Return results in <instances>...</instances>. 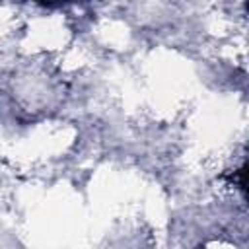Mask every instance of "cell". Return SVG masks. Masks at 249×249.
<instances>
[{
  "instance_id": "cell-1",
  "label": "cell",
  "mask_w": 249,
  "mask_h": 249,
  "mask_svg": "<svg viewBox=\"0 0 249 249\" xmlns=\"http://www.w3.org/2000/svg\"><path fill=\"white\" fill-rule=\"evenodd\" d=\"M235 179H237L239 189L245 193V196H247V200H249V163H247L243 169H239V171H237Z\"/></svg>"
},
{
  "instance_id": "cell-2",
  "label": "cell",
  "mask_w": 249,
  "mask_h": 249,
  "mask_svg": "<svg viewBox=\"0 0 249 249\" xmlns=\"http://www.w3.org/2000/svg\"><path fill=\"white\" fill-rule=\"evenodd\" d=\"M66 2H70V0H37V4H43V6H49V8L60 6V4H66Z\"/></svg>"
},
{
  "instance_id": "cell-3",
  "label": "cell",
  "mask_w": 249,
  "mask_h": 249,
  "mask_svg": "<svg viewBox=\"0 0 249 249\" xmlns=\"http://www.w3.org/2000/svg\"><path fill=\"white\" fill-rule=\"evenodd\" d=\"M247 8H249V2H247Z\"/></svg>"
}]
</instances>
